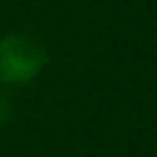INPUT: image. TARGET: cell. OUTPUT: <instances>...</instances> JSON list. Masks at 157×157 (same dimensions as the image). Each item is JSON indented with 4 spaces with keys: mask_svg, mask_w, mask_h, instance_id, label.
<instances>
[{
    "mask_svg": "<svg viewBox=\"0 0 157 157\" xmlns=\"http://www.w3.org/2000/svg\"><path fill=\"white\" fill-rule=\"evenodd\" d=\"M49 54L44 44L29 34H5L0 37V83L25 86L32 83L47 69Z\"/></svg>",
    "mask_w": 157,
    "mask_h": 157,
    "instance_id": "1",
    "label": "cell"
},
{
    "mask_svg": "<svg viewBox=\"0 0 157 157\" xmlns=\"http://www.w3.org/2000/svg\"><path fill=\"white\" fill-rule=\"evenodd\" d=\"M10 118H12V105H10V101L0 93V125H5Z\"/></svg>",
    "mask_w": 157,
    "mask_h": 157,
    "instance_id": "2",
    "label": "cell"
}]
</instances>
